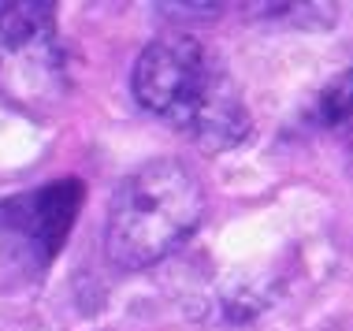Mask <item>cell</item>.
<instances>
[{
    "label": "cell",
    "instance_id": "obj_4",
    "mask_svg": "<svg viewBox=\"0 0 353 331\" xmlns=\"http://www.w3.org/2000/svg\"><path fill=\"white\" fill-rule=\"evenodd\" d=\"M82 201L85 183L74 175L0 197V253L23 272H45L60 257Z\"/></svg>",
    "mask_w": 353,
    "mask_h": 331
},
{
    "label": "cell",
    "instance_id": "obj_1",
    "mask_svg": "<svg viewBox=\"0 0 353 331\" xmlns=\"http://www.w3.org/2000/svg\"><path fill=\"white\" fill-rule=\"evenodd\" d=\"M130 86L141 108L208 153L231 149L250 134V112L234 74L212 49L186 34L145 45L134 60Z\"/></svg>",
    "mask_w": 353,
    "mask_h": 331
},
{
    "label": "cell",
    "instance_id": "obj_5",
    "mask_svg": "<svg viewBox=\"0 0 353 331\" xmlns=\"http://www.w3.org/2000/svg\"><path fill=\"white\" fill-rule=\"evenodd\" d=\"M350 116V74H339L331 86H323L316 101V119L323 127H342Z\"/></svg>",
    "mask_w": 353,
    "mask_h": 331
},
{
    "label": "cell",
    "instance_id": "obj_2",
    "mask_svg": "<svg viewBox=\"0 0 353 331\" xmlns=\"http://www.w3.org/2000/svg\"><path fill=\"white\" fill-rule=\"evenodd\" d=\"M205 220V186L183 160L157 157L116 186L104 223V250L127 272L152 268L194 239Z\"/></svg>",
    "mask_w": 353,
    "mask_h": 331
},
{
    "label": "cell",
    "instance_id": "obj_3",
    "mask_svg": "<svg viewBox=\"0 0 353 331\" xmlns=\"http://www.w3.org/2000/svg\"><path fill=\"white\" fill-rule=\"evenodd\" d=\"M68 93L52 0H0V101L45 116Z\"/></svg>",
    "mask_w": 353,
    "mask_h": 331
}]
</instances>
